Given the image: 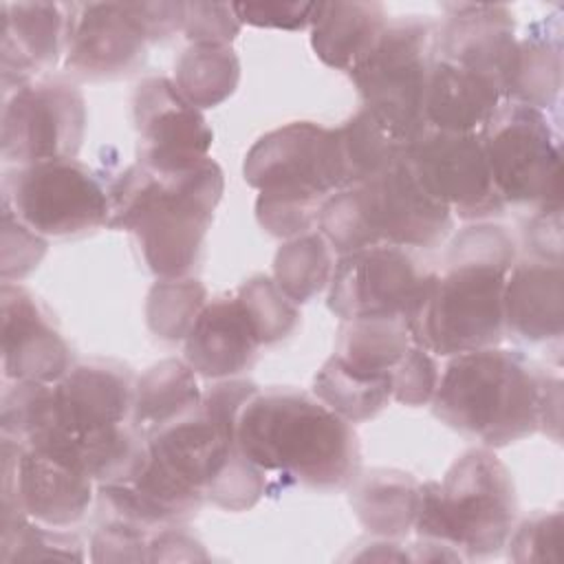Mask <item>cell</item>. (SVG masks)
<instances>
[{
	"label": "cell",
	"mask_w": 564,
	"mask_h": 564,
	"mask_svg": "<svg viewBox=\"0 0 564 564\" xmlns=\"http://www.w3.org/2000/svg\"><path fill=\"white\" fill-rule=\"evenodd\" d=\"M513 236L491 220L463 227L449 238L427 295L410 322L412 341L434 357L500 346L502 293L516 264Z\"/></svg>",
	"instance_id": "obj_1"
},
{
	"label": "cell",
	"mask_w": 564,
	"mask_h": 564,
	"mask_svg": "<svg viewBox=\"0 0 564 564\" xmlns=\"http://www.w3.org/2000/svg\"><path fill=\"white\" fill-rule=\"evenodd\" d=\"M108 229L128 231L156 280L192 278L205 251L225 174L209 156L176 174L132 163L108 183Z\"/></svg>",
	"instance_id": "obj_2"
},
{
	"label": "cell",
	"mask_w": 564,
	"mask_h": 564,
	"mask_svg": "<svg viewBox=\"0 0 564 564\" xmlns=\"http://www.w3.org/2000/svg\"><path fill=\"white\" fill-rule=\"evenodd\" d=\"M240 452L264 474L317 491L346 489L359 476L361 445L346 419L295 388L258 390L240 410Z\"/></svg>",
	"instance_id": "obj_3"
},
{
	"label": "cell",
	"mask_w": 564,
	"mask_h": 564,
	"mask_svg": "<svg viewBox=\"0 0 564 564\" xmlns=\"http://www.w3.org/2000/svg\"><path fill=\"white\" fill-rule=\"evenodd\" d=\"M551 379L520 350L494 346L454 355L430 401L432 414L482 447H507L540 430Z\"/></svg>",
	"instance_id": "obj_4"
},
{
	"label": "cell",
	"mask_w": 564,
	"mask_h": 564,
	"mask_svg": "<svg viewBox=\"0 0 564 564\" xmlns=\"http://www.w3.org/2000/svg\"><path fill=\"white\" fill-rule=\"evenodd\" d=\"M242 176L258 189V225L286 240L313 231L324 200L348 187L337 130L315 121L264 132L247 150Z\"/></svg>",
	"instance_id": "obj_5"
},
{
	"label": "cell",
	"mask_w": 564,
	"mask_h": 564,
	"mask_svg": "<svg viewBox=\"0 0 564 564\" xmlns=\"http://www.w3.org/2000/svg\"><path fill=\"white\" fill-rule=\"evenodd\" d=\"M317 229L337 256L377 245L436 249L452 236L454 216L403 159L328 196L319 209Z\"/></svg>",
	"instance_id": "obj_6"
},
{
	"label": "cell",
	"mask_w": 564,
	"mask_h": 564,
	"mask_svg": "<svg viewBox=\"0 0 564 564\" xmlns=\"http://www.w3.org/2000/svg\"><path fill=\"white\" fill-rule=\"evenodd\" d=\"M518 518L516 485L507 465L489 447L458 456L443 480L421 482L414 533L447 544L463 560L498 555Z\"/></svg>",
	"instance_id": "obj_7"
},
{
	"label": "cell",
	"mask_w": 564,
	"mask_h": 564,
	"mask_svg": "<svg viewBox=\"0 0 564 564\" xmlns=\"http://www.w3.org/2000/svg\"><path fill=\"white\" fill-rule=\"evenodd\" d=\"M436 37L438 22L432 15H397L370 53L348 70L361 106L412 143L427 130L425 99Z\"/></svg>",
	"instance_id": "obj_8"
},
{
	"label": "cell",
	"mask_w": 564,
	"mask_h": 564,
	"mask_svg": "<svg viewBox=\"0 0 564 564\" xmlns=\"http://www.w3.org/2000/svg\"><path fill=\"white\" fill-rule=\"evenodd\" d=\"M478 134L505 207L527 214L562 207V145L546 112L502 101Z\"/></svg>",
	"instance_id": "obj_9"
},
{
	"label": "cell",
	"mask_w": 564,
	"mask_h": 564,
	"mask_svg": "<svg viewBox=\"0 0 564 564\" xmlns=\"http://www.w3.org/2000/svg\"><path fill=\"white\" fill-rule=\"evenodd\" d=\"M2 205L42 238L95 231L110 212L106 181L77 159L4 167Z\"/></svg>",
	"instance_id": "obj_10"
},
{
	"label": "cell",
	"mask_w": 564,
	"mask_h": 564,
	"mask_svg": "<svg viewBox=\"0 0 564 564\" xmlns=\"http://www.w3.org/2000/svg\"><path fill=\"white\" fill-rule=\"evenodd\" d=\"M86 119V99L73 82L33 79L2 95L0 156L7 167L77 159Z\"/></svg>",
	"instance_id": "obj_11"
},
{
	"label": "cell",
	"mask_w": 564,
	"mask_h": 564,
	"mask_svg": "<svg viewBox=\"0 0 564 564\" xmlns=\"http://www.w3.org/2000/svg\"><path fill=\"white\" fill-rule=\"evenodd\" d=\"M434 271L423 269L410 249L377 245L337 256L326 304L341 322L357 317H403L421 308Z\"/></svg>",
	"instance_id": "obj_12"
},
{
	"label": "cell",
	"mask_w": 564,
	"mask_h": 564,
	"mask_svg": "<svg viewBox=\"0 0 564 564\" xmlns=\"http://www.w3.org/2000/svg\"><path fill=\"white\" fill-rule=\"evenodd\" d=\"M154 44L145 2H70L64 68L75 79L104 82L137 73Z\"/></svg>",
	"instance_id": "obj_13"
},
{
	"label": "cell",
	"mask_w": 564,
	"mask_h": 564,
	"mask_svg": "<svg viewBox=\"0 0 564 564\" xmlns=\"http://www.w3.org/2000/svg\"><path fill=\"white\" fill-rule=\"evenodd\" d=\"M425 189L460 220H491L505 214L478 132L427 128L408 152Z\"/></svg>",
	"instance_id": "obj_14"
},
{
	"label": "cell",
	"mask_w": 564,
	"mask_h": 564,
	"mask_svg": "<svg viewBox=\"0 0 564 564\" xmlns=\"http://www.w3.org/2000/svg\"><path fill=\"white\" fill-rule=\"evenodd\" d=\"M137 163L156 174H176L209 159L214 132L172 79L154 75L132 93Z\"/></svg>",
	"instance_id": "obj_15"
},
{
	"label": "cell",
	"mask_w": 564,
	"mask_h": 564,
	"mask_svg": "<svg viewBox=\"0 0 564 564\" xmlns=\"http://www.w3.org/2000/svg\"><path fill=\"white\" fill-rule=\"evenodd\" d=\"M93 478L75 465L31 445L2 436V509L68 529L93 502Z\"/></svg>",
	"instance_id": "obj_16"
},
{
	"label": "cell",
	"mask_w": 564,
	"mask_h": 564,
	"mask_svg": "<svg viewBox=\"0 0 564 564\" xmlns=\"http://www.w3.org/2000/svg\"><path fill=\"white\" fill-rule=\"evenodd\" d=\"M2 381L55 383L75 364L40 300L22 284L2 282Z\"/></svg>",
	"instance_id": "obj_17"
},
{
	"label": "cell",
	"mask_w": 564,
	"mask_h": 564,
	"mask_svg": "<svg viewBox=\"0 0 564 564\" xmlns=\"http://www.w3.org/2000/svg\"><path fill=\"white\" fill-rule=\"evenodd\" d=\"M436 57L494 79L505 99L516 64V20L507 4L454 2L443 4Z\"/></svg>",
	"instance_id": "obj_18"
},
{
	"label": "cell",
	"mask_w": 564,
	"mask_h": 564,
	"mask_svg": "<svg viewBox=\"0 0 564 564\" xmlns=\"http://www.w3.org/2000/svg\"><path fill=\"white\" fill-rule=\"evenodd\" d=\"M0 18L2 95H9L57 66L66 51L68 2H2Z\"/></svg>",
	"instance_id": "obj_19"
},
{
	"label": "cell",
	"mask_w": 564,
	"mask_h": 564,
	"mask_svg": "<svg viewBox=\"0 0 564 564\" xmlns=\"http://www.w3.org/2000/svg\"><path fill=\"white\" fill-rule=\"evenodd\" d=\"M260 346L238 295H218L203 306L189 328L183 359L203 379H231L253 366Z\"/></svg>",
	"instance_id": "obj_20"
},
{
	"label": "cell",
	"mask_w": 564,
	"mask_h": 564,
	"mask_svg": "<svg viewBox=\"0 0 564 564\" xmlns=\"http://www.w3.org/2000/svg\"><path fill=\"white\" fill-rule=\"evenodd\" d=\"M505 335L522 344H560L564 333L562 262L522 258L507 273Z\"/></svg>",
	"instance_id": "obj_21"
},
{
	"label": "cell",
	"mask_w": 564,
	"mask_h": 564,
	"mask_svg": "<svg viewBox=\"0 0 564 564\" xmlns=\"http://www.w3.org/2000/svg\"><path fill=\"white\" fill-rule=\"evenodd\" d=\"M502 101L505 95L494 79L454 62L434 59L425 99L427 128L478 132Z\"/></svg>",
	"instance_id": "obj_22"
},
{
	"label": "cell",
	"mask_w": 564,
	"mask_h": 564,
	"mask_svg": "<svg viewBox=\"0 0 564 564\" xmlns=\"http://www.w3.org/2000/svg\"><path fill=\"white\" fill-rule=\"evenodd\" d=\"M388 24L381 2H315L311 15V46L330 68L348 73L377 44Z\"/></svg>",
	"instance_id": "obj_23"
},
{
	"label": "cell",
	"mask_w": 564,
	"mask_h": 564,
	"mask_svg": "<svg viewBox=\"0 0 564 564\" xmlns=\"http://www.w3.org/2000/svg\"><path fill=\"white\" fill-rule=\"evenodd\" d=\"M421 482L401 469H370L350 485L348 502L375 538L403 540L416 520Z\"/></svg>",
	"instance_id": "obj_24"
},
{
	"label": "cell",
	"mask_w": 564,
	"mask_h": 564,
	"mask_svg": "<svg viewBox=\"0 0 564 564\" xmlns=\"http://www.w3.org/2000/svg\"><path fill=\"white\" fill-rule=\"evenodd\" d=\"M562 29L560 20L535 22L516 46V64L505 101H518L542 112L560 106Z\"/></svg>",
	"instance_id": "obj_25"
},
{
	"label": "cell",
	"mask_w": 564,
	"mask_h": 564,
	"mask_svg": "<svg viewBox=\"0 0 564 564\" xmlns=\"http://www.w3.org/2000/svg\"><path fill=\"white\" fill-rule=\"evenodd\" d=\"M200 401L203 392L196 372L185 359H163L137 379L130 423L148 438L156 430L198 410Z\"/></svg>",
	"instance_id": "obj_26"
},
{
	"label": "cell",
	"mask_w": 564,
	"mask_h": 564,
	"mask_svg": "<svg viewBox=\"0 0 564 564\" xmlns=\"http://www.w3.org/2000/svg\"><path fill=\"white\" fill-rule=\"evenodd\" d=\"M410 322L403 317H357L339 326L335 357L366 375H392L412 346Z\"/></svg>",
	"instance_id": "obj_27"
},
{
	"label": "cell",
	"mask_w": 564,
	"mask_h": 564,
	"mask_svg": "<svg viewBox=\"0 0 564 564\" xmlns=\"http://www.w3.org/2000/svg\"><path fill=\"white\" fill-rule=\"evenodd\" d=\"M337 130L348 185L368 181L408 159L412 141L381 121L368 108H359Z\"/></svg>",
	"instance_id": "obj_28"
},
{
	"label": "cell",
	"mask_w": 564,
	"mask_h": 564,
	"mask_svg": "<svg viewBox=\"0 0 564 564\" xmlns=\"http://www.w3.org/2000/svg\"><path fill=\"white\" fill-rule=\"evenodd\" d=\"M176 90L200 112L227 101L240 84V59L227 44H189L174 62Z\"/></svg>",
	"instance_id": "obj_29"
},
{
	"label": "cell",
	"mask_w": 564,
	"mask_h": 564,
	"mask_svg": "<svg viewBox=\"0 0 564 564\" xmlns=\"http://www.w3.org/2000/svg\"><path fill=\"white\" fill-rule=\"evenodd\" d=\"M313 394L348 423H364L392 399V375H366L330 355L315 372Z\"/></svg>",
	"instance_id": "obj_30"
},
{
	"label": "cell",
	"mask_w": 564,
	"mask_h": 564,
	"mask_svg": "<svg viewBox=\"0 0 564 564\" xmlns=\"http://www.w3.org/2000/svg\"><path fill=\"white\" fill-rule=\"evenodd\" d=\"M337 253L322 231L289 238L273 258V280L300 306L328 289Z\"/></svg>",
	"instance_id": "obj_31"
},
{
	"label": "cell",
	"mask_w": 564,
	"mask_h": 564,
	"mask_svg": "<svg viewBox=\"0 0 564 564\" xmlns=\"http://www.w3.org/2000/svg\"><path fill=\"white\" fill-rule=\"evenodd\" d=\"M0 560H86L84 544L77 535L46 527L20 509H2Z\"/></svg>",
	"instance_id": "obj_32"
},
{
	"label": "cell",
	"mask_w": 564,
	"mask_h": 564,
	"mask_svg": "<svg viewBox=\"0 0 564 564\" xmlns=\"http://www.w3.org/2000/svg\"><path fill=\"white\" fill-rule=\"evenodd\" d=\"M207 302V289L196 278L156 280L145 297L148 328L163 341H185Z\"/></svg>",
	"instance_id": "obj_33"
},
{
	"label": "cell",
	"mask_w": 564,
	"mask_h": 564,
	"mask_svg": "<svg viewBox=\"0 0 564 564\" xmlns=\"http://www.w3.org/2000/svg\"><path fill=\"white\" fill-rule=\"evenodd\" d=\"M262 346L286 339L300 324L297 304L269 275H253L236 291Z\"/></svg>",
	"instance_id": "obj_34"
},
{
	"label": "cell",
	"mask_w": 564,
	"mask_h": 564,
	"mask_svg": "<svg viewBox=\"0 0 564 564\" xmlns=\"http://www.w3.org/2000/svg\"><path fill=\"white\" fill-rule=\"evenodd\" d=\"M562 511H535L513 527L505 549L513 562H560Z\"/></svg>",
	"instance_id": "obj_35"
},
{
	"label": "cell",
	"mask_w": 564,
	"mask_h": 564,
	"mask_svg": "<svg viewBox=\"0 0 564 564\" xmlns=\"http://www.w3.org/2000/svg\"><path fill=\"white\" fill-rule=\"evenodd\" d=\"M101 522L90 538L93 562H148L154 531L117 516H99Z\"/></svg>",
	"instance_id": "obj_36"
},
{
	"label": "cell",
	"mask_w": 564,
	"mask_h": 564,
	"mask_svg": "<svg viewBox=\"0 0 564 564\" xmlns=\"http://www.w3.org/2000/svg\"><path fill=\"white\" fill-rule=\"evenodd\" d=\"M441 370L436 357L412 344L392 370V399L408 408L427 405L436 392Z\"/></svg>",
	"instance_id": "obj_37"
},
{
	"label": "cell",
	"mask_w": 564,
	"mask_h": 564,
	"mask_svg": "<svg viewBox=\"0 0 564 564\" xmlns=\"http://www.w3.org/2000/svg\"><path fill=\"white\" fill-rule=\"evenodd\" d=\"M46 238L26 227L9 207L2 205V282H20L46 253Z\"/></svg>",
	"instance_id": "obj_38"
},
{
	"label": "cell",
	"mask_w": 564,
	"mask_h": 564,
	"mask_svg": "<svg viewBox=\"0 0 564 564\" xmlns=\"http://www.w3.org/2000/svg\"><path fill=\"white\" fill-rule=\"evenodd\" d=\"M242 24L234 11V2H183L181 33L189 44H227L238 37Z\"/></svg>",
	"instance_id": "obj_39"
},
{
	"label": "cell",
	"mask_w": 564,
	"mask_h": 564,
	"mask_svg": "<svg viewBox=\"0 0 564 564\" xmlns=\"http://www.w3.org/2000/svg\"><path fill=\"white\" fill-rule=\"evenodd\" d=\"M240 24L278 31H302L311 26L315 2H234Z\"/></svg>",
	"instance_id": "obj_40"
},
{
	"label": "cell",
	"mask_w": 564,
	"mask_h": 564,
	"mask_svg": "<svg viewBox=\"0 0 564 564\" xmlns=\"http://www.w3.org/2000/svg\"><path fill=\"white\" fill-rule=\"evenodd\" d=\"M522 238L529 258L562 262V207L529 214Z\"/></svg>",
	"instance_id": "obj_41"
},
{
	"label": "cell",
	"mask_w": 564,
	"mask_h": 564,
	"mask_svg": "<svg viewBox=\"0 0 564 564\" xmlns=\"http://www.w3.org/2000/svg\"><path fill=\"white\" fill-rule=\"evenodd\" d=\"M196 562L207 560L203 544L189 535L183 524L161 527L152 533L148 546V562Z\"/></svg>",
	"instance_id": "obj_42"
}]
</instances>
